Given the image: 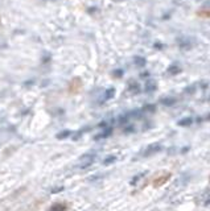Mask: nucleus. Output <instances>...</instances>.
<instances>
[{
    "label": "nucleus",
    "instance_id": "1",
    "mask_svg": "<svg viewBox=\"0 0 210 211\" xmlns=\"http://www.w3.org/2000/svg\"><path fill=\"white\" fill-rule=\"evenodd\" d=\"M163 145L159 143H155V144H151L150 147H147L144 149V152H143V157H148V156H153V154H156L159 152L163 151Z\"/></svg>",
    "mask_w": 210,
    "mask_h": 211
},
{
    "label": "nucleus",
    "instance_id": "2",
    "mask_svg": "<svg viewBox=\"0 0 210 211\" xmlns=\"http://www.w3.org/2000/svg\"><path fill=\"white\" fill-rule=\"evenodd\" d=\"M94 161H95V154L93 153H86L84 156L81 157V164H79V168L81 169H85V168H89L94 164Z\"/></svg>",
    "mask_w": 210,
    "mask_h": 211
},
{
    "label": "nucleus",
    "instance_id": "3",
    "mask_svg": "<svg viewBox=\"0 0 210 211\" xmlns=\"http://www.w3.org/2000/svg\"><path fill=\"white\" fill-rule=\"evenodd\" d=\"M112 135V127L110 125V127H107V128H104L102 132H99L98 135H95V140H103V138H107V137H110Z\"/></svg>",
    "mask_w": 210,
    "mask_h": 211
},
{
    "label": "nucleus",
    "instance_id": "4",
    "mask_svg": "<svg viewBox=\"0 0 210 211\" xmlns=\"http://www.w3.org/2000/svg\"><path fill=\"white\" fill-rule=\"evenodd\" d=\"M157 90V83L155 82L153 79H148L146 82V86H144V91L148 92V94H152Z\"/></svg>",
    "mask_w": 210,
    "mask_h": 211
},
{
    "label": "nucleus",
    "instance_id": "5",
    "mask_svg": "<svg viewBox=\"0 0 210 211\" xmlns=\"http://www.w3.org/2000/svg\"><path fill=\"white\" fill-rule=\"evenodd\" d=\"M115 96V88L114 87H108L106 91H104V94H103V96H102V101H101V103H103V102H107V101H110V99H112Z\"/></svg>",
    "mask_w": 210,
    "mask_h": 211
},
{
    "label": "nucleus",
    "instance_id": "6",
    "mask_svg": "<svg viewBox=\"0 0 210 211\" xmlns=\"http://www.w3.org/2000/svg\"><path fill=\"white\" fill-rule=\"evenodd\" d=\"M132 62H134L136 68H144L147 65V59L144 57H141V55H136V57H134V59H132Z\"/></svg>",
    "mask_w": 210,
    "mask_h": 211
},
{
    "label": "nucleus",
    "instance_id": "7",
    "mask_svg": "<svg viewBox=\"0 0 210 211\" xmlns=\"http://www.w3.org/2000/svg\"><path fill=\"white\" fill-rule=\"evenodd\" d=\"M176 102H177V99L173 98V96H165V98H163L161 101H160V103H161L163 106H165V107H170V106H174Z\"/></svg>",
    "mask_w": 210,
    "mask_h": 211
},
{
    "label": "nucleus",
    "instance_id": "8",
    "mask_svg": "<svg viewBox=\"0 0 210 211\" xmlns=\"http://www.w3.org/2000/svg\"><path fill=\"white\" fill-rule=\"evenodd\" d=\"M193 123H194V119L193 118H184V119H181V120H179V123H177V125H180V127H190Z\"/></svg>",
    "mask_w": 210,
    "mask_h": 211
},
{
    "label": "nucleus",
    "instance_id": "9",
    "mask_svg": "<svg viewBox=\"0 0 210 211\" xmlns=\"http://www.w3.org/2000/svg\"><path fill=\"white\" fill-rule=\"evenodd\" d=\"M48 211H68V206L65 203H54Z\"/></svg>",
    "mask_w": 210,
    "mask_h": 211
},
{
    "label": "nucleus",
    "instance_id": "10",
    "mask_svg": "<svg viewBox=\"0 0 210 211\" xmlns=\"http://www.w3.org/2000/svg\"><path fill=\"white\" fill-rule=\"evenodd\" d=\"M128 91L131 94H134V95H136V94H139L140 92V86H139V83H136V82H132L128 85Z\"/></svg>",
    "mask_w": 210,
    "mask_h": 211
},
{
    "label": "nucleus",
    "instance_id": "11",
    "mask_svg": "<svg viewBox=\"0 0 210 211\" xmlns=\"http://www.w3.org/2000/svg\"><path fill=\"white\" fill-rule=\"evenodd\" d=\"M168 73L170 75H177L179 73H181V68L177 63H173V65H170L169 68H168Z\"/></svg>",
    "mask_w": 210,
    "mask_h": 211
},
{
    "label": "nucleus",
    "instance_id": "12",
    "mask_svg": "<svg viewBox=\"0 0 210 211\" xmlns=\"http://www.w3.org/2000/svg\"><path fill=\"white\" fill-rule=\"evenodd\" d=\"M117 160H118V156H115V154H110V156H107L106 158L103 160V164H104V165H111V164H114Z\"/></svg>",
    "mask_w": 210,
    "mask_h": 211
},
{
    "label": "nucleus",
    "instance_id": "13",
    "mask_svg": "<svg viewBox=\"0 0 210 211\" xmlns=\"http://www.w3.org/2000/svg\"><path fill=\"white\" fill-rule=\"evenodd\" d=\"M146 174H147V171H143V173L136 174V176L134 177V178L131 180V185H136V184H137V182H139L140 180H143V177H144Z\"/></svg>",
    "mask_w": 210,
    "mask_h": 211
},
{
    "label": "nucleus",
    "instance_id": "14",
    "mask_svg": "<svg viewBox=\"0 0 210 211\" xmlns=\"http://www.w3.org/2000/svg\"><path fill=\"white\" fill-rule=\"evenodd\" d=\"M197 91V86L196 85H190V86H186L184 88V92L188 94V95H192V94H194Z\"/></svg>",
    "mask_w": 210,
    "mask_h": 211
},
{
    "label": "nucleus",
    "instance_id": "15",
    "mask_svg": "<svg viewBox=\"0 0 210 211\" xmlns=\"http://www.w3.org/2000/svg\"><path fill=\"white\" fill-rule=\"evenodd\" d=\"M134 132H135V125L127 124L123 127V133H126V135H130V133H134Z\"/></svg>",
    "mask_w": 210,
    "mask_h": 211
},
{
    "label": "nucleus",
    "instance_id": "16",
    "mask_svg": "<svg viewBox=\"0 0 210 211\" xmlns=\"http://www.w3.org/2000/svg\"><path fill=\"white\" fill-rule=\"evenodd\" d=\"M169 178V174H165V177H163V178H156L153 181V185L155 186H159V185H163L164 182H167Z\"/></svg>",
    "mask_w": 210,
    "mask_h": 211
},
{
    "label": "nucleus",
    "instance_id": "17",
    "mask_svg": "<svg viewBox=\"0 0 210 211\" xmlns=\"http://www.w3.org/2000/svg\"><path fill=\"white\" fill-rule=\"evenodd\" d=\"M141 110L144 111V112H155V111H156V106L155 104H146Z\"/></svg>",
    "mask_w": 210,
    "mask_h": 211
},
{
    "label": "nucleus",
    "instance_id": "18",
    "mask_svg": "<svg viewBox=\"0 0 210 211\" xmlns=\"http://www.w3.org/2000/svg\"><path fill=\"white\" fill-rule=\"evenodd\" d=\"M71 135V132L70 131H62V132H60L58 135H57V138H60V140H62V138H66V137H69Z\"/></svg>",
    "mask_w": 210,
    "mask_h": 211
},
{
    "label": "nucleus",
    "instance_id": "19",
    "mask_svg": "<svg viewBox=\"0 0 210 211\" xmlns=\"http://www.w3.org/2000/svg\"><path fill=\"white\" fill-rule=\"evenodd\" d=\"M112 75L115 77V78H120V77H123V70H122V69L114 70V71H112Z\"/></svg>",
    "mask_w": 210,
    "mask_h": 211
},
{
    "label": "nucleus",
    "instance_id": "20",
    "mask_svg": "<svg viewBox=\"0 0 210 211\" xmlns=\"http://www.w3.org/2000/svg\"><path fill=\"white\" fill-rule=\"evenodd\" d=\"M148 77H151V73H150V71H144V73L140 74V78H143V79L148 78Z\"/></svg>",
    "mask_w": 210,
    "mask_h": 211
},
{
    "label": "nucleus",
    "instance_id": "21",
    "mask_svg": "<svg viewBox=\"0 0 210 211\" xmlns=\"http://www.w3.org/2000/svg\"><path fill=\"white\" fill-rule=\"evenodd\" d=\"M203 7H205V8H210V0H206V2L203 3Z\"/></svg>",
    "mask_w": 210,
    "mask_h": 211
},
{
    "label": "nucleus",
    "instance_id": "22",
    "mask_svg": "<svg viewBox=\"0 0 210 211\" xmlns=\"http://www.w3.org/2000/svg\"><path fill=\"white\" fill-rule=\"evenodd\" d=\"M155 48L156 49H163V45L161 44H155Z\"/></svg>",
    "mask_w": 210,
    "mask_h": 211
},
{
    "label": "nucleus",
    "instance_id": "23",
    "mask_svg": "<svg viewBox=\"0 0 210 211\" xmlns=\"http://www.w3.org/2000/svg\"><path fill=\"white\" fill-rule=\"evenodd\" d=\"M188 151H189V148H184V149H181V153H186Z\"/></svg>",
    "mask_w": 210,
    "mask_h": 211
},
{
    "label": "nucleus",
    "instance_id": "24",
    "mask_svg": "<svg viewBox=\"0 0 210 211\" xmlns=\"http://www.w3.org/2000/svg\"><path fill=\"white\" fill-rule=\"evenodd\" d=\"M208 87V83H201V88H206Z\"/></svg>",
    "mask_w": 210,
    "mask_h": 211
},
{
    "label": "nucleus",
    "instance_id": "25",
    "mask_svg": "<svg viewBox=\"0 0 210 211\" xmlns=\"http://www.w3.org/2000/svg\"><path fill=\"white\" fill-rule=\"evenodd\" d=\"M205 120H210V114H209V115H206V116H205Z\"/></svg>",
    "mask_w": 210,
    "mask_h": 211
}]
</instances>
